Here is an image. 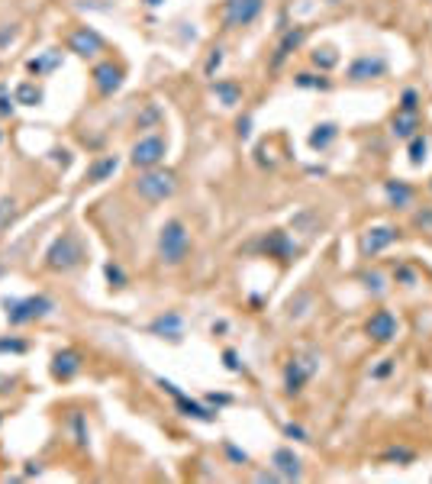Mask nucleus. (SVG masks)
<instances>
[{
  "instance_id": "f257e3e1",
  "label": "nucleus",
  "mask_w": 432,
  "mask_h": 484,
  "mask_svg": "<svg viewBox=\"0 0 432 484\" xmlns=\"http://www.w3.org/2000/svg\"><path fill=\"white\" fill-rule=\"evenodd\" d=\"M3 316L10 327H26V323H36L55 310V300L45 294H32V297H3Z\"/></svg>"
},
{
  "instance_id": "f03ea898",
  "label": "nucleus",
  "mask_w": 432,
  "mask_h": 484,
  "mask_svg": "<svg viewBox=\"0 0 432 484\" xmlns=\"http://www.w3.org/2000/svg\"><path fill=\"white\" fill-rule=\"evenodd\" d=\"M84 242L78 239V232H62L58 239L49 245V252H45V268L49 272H74L78 265L84 262Z\"/></svg>"
},
{
  "instance_id": "7ed1b4c3",
  "label": "nucleus",
  "mask_w": 432,
  "mask_h": 484,
  "mask_svg": "<svg viewBox=\"0 0 432 484\" xmlns=\"http://www.w3.org/2000/svg\"><path fill=\"white\" fill-rule=\"evenodd\" d=\"M190 252V232L181 220H168L159 230V258L165 265H181Z\"/></svg>"
},
{
  "instance_id": "20e7f679",
  "label": "nucleus",
  "mask_w": 432,
  "mask_h": 484,
  "mask_svg": "<svg viewBox=\"0 0 432 484\" xmlns=\"http://www.w3.org/2000/svg\"><path fill=\"white\" fill-rule=\"evenodd\" d=\"M136 194L148 204H161V200H168L174 190H178V178L165 168H142L136 178Z\"/></svg>"
},
{
  "instance_id": "39448f33",
  "label": "nucleus",
  "mask_w": 432,
  "mask_h": 484,
  "mask_svg": "<svg viewBox=\"0 0 432 484\" xmlns=\"http://www.w3.org/2000/svg\"><path fill=\"white\" fill-rule=\"evenodd\" d=\"M168 152V142L161 136H142L136 146L129 148V162H133V168H159V162L165 158Z\"/></svg>"
},
{
  "instance_id": "423d86ee",
  "label": "nucleus",
  "mask_w": 432,
  "mask_h": 484,
  "mask_svg": "<svg viewBox=\"0 0 432 484\" xmlns=\"http://www.w3.org/2000/svg\"><path fill=\"white\" fill-rule=\"evenodd\" d=\"M264 10V0H226L223 7V26L226 30H239L258 20V13Z\"/></svg>"
},
{
  "instance_id": "0eeeda50",
  "label": "nucleus",
  "mask_w": 432,
  "mask_h": 484,
  "mask_svg": "<svg viewBox=\"0 0 432 484\" xmlns=\"http://www.w3.org/2000/svg\"><path fill=\"white\" fill-rule=\"evenodd\" d=\"M317 368H319L317 355H294L284 368V390L287 394H300L306 381L317 375Z\"/></svg>"
},
{
  "instance_id": "6e6552de",
  "label": "nucleus",
  "mask_w": 432,
  "mask_h": 484,
  "mask_svg": "<svg viewBox=\"0 0 432 484\" xmlns=\"http://www.w3.org/2000/svg\"><path fill=\"white\" fill-rule=\"evenodd\" d=\"M91 78H94L97 94H100V97H113L116 91L123 87L126 72H123V65H120V62H100V65H94Z\"/></svg>"
},
{
  "instance_id": "1a4fd4ad",
  "label": "nucleus",
  "mask_w": 432,
  "mask_h": 484,
  "mask_svg": "<svg viewBox=\"0 0 432 484\" xmlns=\"http://www.w3.org/2000/svg\"><path fill=\"white\" fill-rule=\"evenodd\" d=\"M68 49L81 58H94L97 52H104V36L91 26H78V30L68 36Z\"/></svg>"
},
{
  "instance_id": "9d476101",
  "label": "nucleus",
  "mask_w": 432,
  "mask_h": 484,
  "mask_svg": "<svg viewBox=\"0 0 432 484\" xmlns=\"http://www.w3.org/2000/svg\"><path fill=\"white\" fill-rule=\"evenodd\" d=\"M397 316L390 314V310H378V314H371V320L365 323V333H368L374 342H390V339H397Z\"/></svg>"
},
{
  "instance_id": "9b49d317",
  "label": "nucleus",
  "mask_w": 432,
  "mask_h": 484,
  "mask_svg": "<svg viewBox=\"0 0 432 484\" xmlns=\"http://www.w3.org/2000/svg\"><path fill=\"white\" fill-rule=\"evenodd\" d=\"M387 72V62L380 55H359L355 62L348 65V78L352 81H371V78H380Z\"/></svg>"
},
{
  "instance_id": "f8f14e48",
  "label": "nucleus",
  "mask_w": 432,
  "mask_h": 484,
  "mask_svg": "<svg viewBox=\"0 0 432 484\" xmlns=\"http://www.w3.org/2000/svg\"><path fill=\"white\" fill-rule=\"evenodd\" d=\"M81 371V355L74 349H62L52 355V378L55 381H71Z\"/></svg>"
},
{
  "instance_id": "ddd939ff",
  "label": "nucleus",
  "mask_w": 432,
  "mask_h": 484,
  "mask_svg": "<svg viewBox=\"0 0 432 484\" xmlns=\"http://www.w3.org/2000/svg\"><path fill=\"white\" fill-rule=\"evenodd\" d=\"M394 239H397V230H394V226H374V230H368L361 236V252L378 255V252H384Z\"/></svg>"
},
{
  "instance_id": "4468645a",
  "label": "nucleus",
  "mask_w": 432,
  "mask_h": 484,
  "mask_svg": "<svg viewBox=\"0 0 432 484\" xmlns=\"http://www.w3.org/2000/svg\"><path fill=\"white\" fill-rule=\"evenodd\" d=\"M181 329H184L181 314H161L148 323V333H155V336H161V339H174V342L181 339Z\"/></svg>"
},
{
  "instance_id": "2eb2a0df",
  "label": "nucleus",
  "mask_w": 432,
  "mask_h": 484,
  "mask_svg": "<svg viewBox=\"0 0 432 484\" xmlns=\"http://www.w3.org/2000/svg\"><path fill=\"white\" fill-rule=\"evenodd\" d=\"M262 245H264V252L277 255L281 262H291V258H294V255H297V245H294V242H291V239H287V232H281V230L268 232Z\"/></svg>"
},
{
  "instance_id": "dca6fc26",
  "label": "nucleus",
  "mask_w": 432,
  "mask_h": 484,
  "mask_svg": "<svg viewBox=\"0 0 432 484\" xmlns=\"http://www.w3.org/2000/svg\"><path fill=\"white\" fill-rule=\"evenodd\" d=\"M271 465H274V472H277V478H287V481L300 478V459L291 449H277L271 455Z\"/></svg>"
},
{
  "instance_id": "f3484780",
  "label": "nucleus",
  "mask_w": 432,
  "mask_h": 484,
  "mask_svg": "<svg viewBox=\"0 0 432 484\" xmlns=\"http://www.w3.org/2000/svg\"><path fill=\"white\" fill-rule=\"evenodd\" d=\"M390 126H394V136L397 139H413L420 133V113L416 110H397Z\"/></svg>"
},
{
  "instance_id": "a211bd4d",
  "label": "nucleus",
  "mask_w": 432,
  "mask_h": 484,
  "mask_svg": "<svg viewBox=\"0 0 432 484\" xmlns=\"http://www.w3.org/2000/svg\"><path fill=\"white\" fill-rule=\"evenodd\" d=\"M116 168H120V158H116V155H100L97 162H91V168L84 171V181H87V184H100V181H106Z\"/></svg>"
},
{
  "instance_id": "6ab92c4d",
  "label": "nucleus",
  "mask_w": 432,
  "mask_h": 484,
  "mask_svg": "<svg viewBox=\"0 0 432 484\" xmlns=\"http://www.w3.org/2000/svg\"><path fill=\"white\" fill-rule=\"evenodd\" d=\"M174 407H178L184 417H194V420H203V423H213L216 417H213V410H207L203 404H197V400H190L184 390H181L178 397H174Z\"/></svg>"
},
{
  "instance_id": "aec40b11",
  "label": "nucleus",
  "mask_w": 432,
  "mask_h": 484,
  "mask_svg": "<svg viewBox=\"0 0 432 484\" xmlns=\"http://www.w3.org/2000/svg\"><path fill=\"white\" fill-rule=\"evenodd\" d=\"M384 194H387V200L394 207H410V200H413V188L403 184V181H387V184H384Z\"/></svg>"
},
{
  "instance_id": "412c9836",
  "label": "nucleus",
  "mask_w": 432,
  "mask_h": 484,
  "mask_svg": "<svg viewBox=\"0 0 432 484\" xmlns=\"http://www.w3.org/2000/svg\"><path fill=\"white\" fill-rule=\"evenodd\" d=\"M213 94L220 97L223 107H236L242 100V87L232 85V81H216V85H213Z\"/></svg>"
},
{
  "instance_id": "4be33fe9",
  "label": "nucleus",
  "mask_w": 432,
  "mask_h": 484,
  "mask_svg": "<svg viewBox=\"0 0 432 484\" xmlns=\"http://www.w3.org/2000/svg\"><path fill=\"white\" fill-rule=\"evenodd\" d=\"M300 43H304V30H291V32H287L284 39H281V45H277V52H274V62H271L274 68H277V65L284 62L287 55L294 52V49H297V45H300Z\"/></svg>"
},
{
  "instance_id": "5701e85b",
  "label": "nucleus",
  "mask_w": 432,
  "mask_h": 484,
  "mask_svg": "<svg viewBox=\"0 0 432 484\" xmlns=\"http://www.w3.org/2000/svg\"><path fill=\"white\" fill-rule=\"evenodd\" d=\"M13 97H16V104H23V107H39L43 104V87L32 85V81H23Z\"/></svg>"
},
{
  "instance_id": "b1692460",
  "label": "nucleus",
  "mask_w": 432,
  "mask_h": 484,
  "mask_svg": "<svg viewBox=\"0 0 432 484\" xmlns=\"http://www.w3.org/2000/svg\"><path fill=\"white\" fill-rule=\"evenodd\" d=\"M58 62H62V55L49 52V55H43V58H30V62H26V68H30V74L43 78L45 72H55V68H58Z\"/></svg>"
},
{
  "instance_id": "393cba45",
  "label": "nucleus",
  "mask_w": 432,
  "mask_h": 484,
  "mask_svg": "<svg viewBox=\"0 0 432 484\" xmlns=\"http://www.w3.org/2000/svg\"><path fill=\"white\" fill-rule=\"evenodd\" d=\"M336 136H339V129L332 126V123H323V126H317V133L310 136V146H313V148H326Z\"/></svg>"
},
{
  "instance_id": "a878e982",
  "label": "nucleus",
  "mask_w": 432,
  "mask_h": 484,
  "mask_svg": "<svg viewBox=\"0 0 432 484\" xmlns=\"http://www.w3.org/2000/svg\"><path fill=\"white\" fill-rule=\"evenodd\" d=\"M16 207H20V200L16 197H0V232L7 230L16 217Z\"/></svg>"
},
{
  "instance_id": "bb28decb",
  "label": "nucleus",
  "mask_w": 432,
  "mask_h": 484,
  "mask_svg": "<svg viewBox=\"0 0 432 484\" xmlns=\"http://www.w3.org/2000/svg\"><path fill=\"white\" fill-rule=\"evenodd\" d=\"M336 62H339V55H336V49H332V45H323V49H317V52H313V65H317V68H323V72H329Z\"/></svg>"
},
{
  "instance_id": "cd10ccee",
  "label": "nucleus",
  "mask_w": 432,
  "mask_h": 484,
  "mask_svg": "<svg viewBox=\"0 0 432 484\" xmlns=\"http://www.w3.org/2000/svg\"><path fill=\"white\" fill-rule=\"evenodd\" d=\"M294 85L297 87H317V91H326L329 87V81L323 78V74H310V72H300L294 78Z\"/></svg>"
},
{
  "instance_id": "c85d7f7f",
  "label": "nucleus",
  "mask_w": 432,
  "mask_h": 484,
  "mask_svg": "<svg viewBox=\"0 0 432 484\" xmlns=\"http://www.w3.org/2000/svg\"><path fill=\"white\" fill-rule=\"evenodd\" d=\"M104 274H106V281H110V287H123V285H126V272H123L116 262H106Z\"/></svg>"
},
{
  "instance_id": "c756f323",
  "label": "nucleus",
  "mask_w": 432,
  "mask_h": 484,
  "mask_svg": "<svg viewBox=\"0 0 432 484\" xmlns=\"http://www.w3.org/2000/svg\"><path fill=\"white\" fill-rule=\"evenodd\" d=\"M361 281H365V287H368L371 294H384V291H387L384 274H380V272H365V274H361Z\"/></svg>"
},
{
  "instance_id": "7c9ffc66",
  "label": "nucleus",
  "mask_w": 432,
  "mask_h": 484,
  "mask_svg": "<svg viewBox=\"0 0 432 484\" xmlns=\"http://www.w3.org/2000/svg\"><path fill=\"white\" fill-rule=\"evenodd\" d=\"M422 155H426V136L416 133V136L410 139V162H413V165H420Z\"/></svg>"
},
{
  "instance_id": "2f4dec72",
  "label": "nucleus",
  "mask_w": 432,
  "mask_h": 484,
  "mask_svg": "<svg viewBox=\"0 0 432 484\" xmlns=\"http://www.w3.org/2000/svg\"><path fill=\"white\" fill-rule=\"evenodd\" d=\"M384 459H387V462H403V465H410L416 455L407 452V449H387V452H384Z\"/></svg>"
},
{
  "instance_id": "473e14b6",
  "label": "nucleus",
  "mask_w": 432,
  "mask_h": 484,
  "mask_svg": "<svg viewBox=\"0 0 432 484\" xmlns=\"http://www.w3.org/2000/svg\"><path fill=\"white\" fill-rule=\"evenodd\" d=\"M26 342H23V339H0V352H16V355H23V352H26Z\"/></svg>"
},
{
  "instance_id": "72a5a7b5",
  "label": "nucleus",
  "mask_w": 432,
  "mask_h": 484,
  "mask_svg": "<svg viewBox=\"0 0 432 484\" xmlns=\"http://www.w3.org/2000/svg\"><path fill=\"white\" fill-rule=\"evenodd\" d=\"M16 110V97H10L7 91H0V116H10Z\"/></svg>"
},
{
  "instance_id": "f704fd0d",
  "label": "nucleus",
  "mask_w": 432,
  "mask_h": 484,
  "mask_svg": "<svg viewBox=\"0 0 432 484\" xmlns=\"http://www.w3.org/2000/svg\"><path fill=\"white\" fill-rule=\"evenodd\" d=\"M223 362H226V368H229V371H242V362H239V355H236L232 349L223 352Z\"/></svg>"
},
{
  "instance_id": "c9c22d12",
  "label": "nucleus",
  "mask_w": 432,
  "mask_h": 484,
  "mask_svg": "<svg viewBox=\"0 0 432 484\" xmlns=\"http://www.w3.org/2000/svg\"><path fill=\"white\" fill-rule=\"evenodd\" d=\"M284 432L291 436V439H297V442H306V430H304V426H297V423H287Z\"/></svg>"
},
{
  "instance_id": "e433bc0d",
  "label": "nucleus",
  "mask_w": 432,
  "mask_h": 484,
  "mask_svg": "<svg viewBox=\"0 0 432 484\" xmlns=\"http://www.w3.org/2000/svg\"><path fill=\"white\" fill-rule=\"evenodd\" d=\"M416 100H420V94H416V91H403L400 110H416Z\"/></svg>"
},
{
  "instance_id": "4c0bfd02",
  "label": "nucleus",
  "mask_w": 432,
  "mask_h": 484,
  "mask_svg": "<svg viewBox=\"0 0 432 484\" xmlns=\"http://www.w3.org/2000/svg\"><path fill=\"white\" fill-rule=\"evenodd\" d=\"M394 365H397L394 358H384V362H380L378 368H374V378H387L390 371H394Z\"/></svg>"
},
{
  "instance_id": "58836bf2",
  "label": "nucleus",
  "mask_w": 432,
  "mask_h": 484,
  "mask_svg": "<svg viewBox=\"0 0 432 484\" xmlns=\"http://www.w3.org/2000/svg\"><path fill=\"white\" fill-rule=\"evenodd\" d=\"M223 65V49H213V55L207 58V74H213Z\"/></svg>"
},
{
  "instance_id": "ea45409f",
  "label": "nucleus",
  "mask_w": 432,
  "mask_h": 484,
  "mask_svg": "<svg viewBox=\"0 0 432 484\" xmlns=\"http://www.w3.org/2000/svg\"><path fill=\"white\" fill-rule=\"evenodd\" d=\"M226 449H229V455H232V459H236V462H249V455H245V452H239V449H236L232 442H226Z\"/></svg>"
},
{
  "instance_id": "a19ab883",
  "label": "nucleus",
  "mask_w": 432,
  "mask_h": 484,
  "mask_svg": "<svg viewBox=\"0 0 432 484\" xmlns=\"http://www.w3.org/2000/svg\"><path fill=\"white\" fill-rule=\"evenodd\" d=\"M10 390H13V378L0 375V394H10Z\"/></svg>"
},
{
  "instance_id": "79ce46f5",
  "label": "nucleus",
  "mask_w": 432,
  "mask_h": 484,
  "mask_svg": "<svg viewBox=\"0 0 432 484\" xmlns=\"http://www.w3.org/2000/svg\"><path fill=\"white\" fill-rule=\"evenodd\" d=\"M397 278H400V281H407V285H413V281H416V274H413L410 268H400V272H397Z\"/></svg>"
},
{
  "instance_id": "37998d69",
  "label": "nucleus",
  "mask_w": 432,
  "mask_h": 484,
  "mask_svg": "<svg viewBox=\"0 0 432 484\" xmlns=\"http://www.w3.org/2000/svg\"><path fill=\"white\" fill-rule=\"evenodd\" d=\"M239 136L249 139V120H239Z\"/></svg>"
},
{
  "instance_id": "c03bdc74",
  "label": "nucleus",
  "mask_w": 432,
  "mask_h": 484,
  "mask_svg": "<svg viewBox=\"0 0 432 484\" xmlns=\"http://www.w3.org/2000/svg\"><path fill=\"white\" fill-rule=\"evenodd\" d=\"M148 7H161V3H165V0H146Z\"/></svg>"
},
{
  "instance_id": "a18cd8bd",
  "label": "nucleus",
  "mask_w": 432,
  "mask_h": 484,
  "mask_svg": "<svg viewBox=\"0 0 432 484\" xmlns=\"http://www.w3.org/2000/svg\"><path fill=\"white\" fill-rule=\"evenodd\" d=\"M0 142H3V133H0Z\"/></svg>"
},
{
  "instance_id": "49530a36",
  "label": "nucleus",
  "mask_w": 432,
  "mask_h": 484,
  "mask_svg": "<svg viewBox=\"0 0 432 484\" xmlns=\"http://www.w3.org/2000/svg\"><path fill=\"white\" fill-rule=\"evenodd\" d=\"M429 188H432V184H429Z\"/></svg>"
}]
</instances>
